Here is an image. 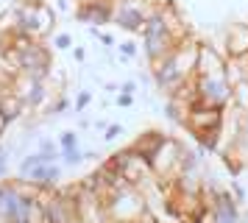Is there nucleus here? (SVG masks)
I'll return each instance as SVG.
<instances>
[{
    "label": "nucleus",
    "instance_id": "obj_1",
    "mask_svg": "<svg viewBox=\"0 0 248 223\" xmlns=\"http://www.w3.org/2000/svg\"><path fill=\"white\" fill-rule=\"evenodd\" d=\"M103 207H106V215L112 223H137L148 212L145 195L134 184H125V187L109 192L103 198Z\"/></svg>",
    "mask_w": 248,
    "mask_h": 223
},
{
    "label": "nucleus",
    "instance_id": "obj_2",
    "mask_svg": "<svg viewBox=\"0 0 248 223\" xmlns=\"http://www.w3.org/2000/svg\"><path fill=\"white\" fill-rule=\"evenodd\" d=\"M176 45H179V39L168 31L159 9H154L145 17V25H142V48H145V56L151 59V64L159 62V59H165V56H170L176 50Z\"/></svg>",
    "mask_w": 248,
    "mask_h": 223
},
{
    "label": "nucleus",
    "instance_id": "obj_3",
    "mask_svg": "<svg viewBox=\"0 0 248 223\" xmlns=\"http://www.w3.org/2000/svg\"><path fill=\"white\" fill-rule=\"evenodd\" d=\"M109 165H114L120 173H123V178L128 181V184H134V187H145L148 181H154V170H151V162H148L145 156H140L137 151H120V154L114 156V159H109Z\"/></svg>",
    "mask_w": 248,
    "mask_h": 223
},
{
    "label": "nucleus",
    "instance_id": "obj_4",
    "mask_svg": "<svg viewBox=\"0 0 248 223\" xmlns=\"http://www.w3.org/2000/svg\"><path fill=\"white\" fill-rule=\"evenodd\" d=\"M151 162V170H154V176L162 178V181H170L173 176H179L181 173V145L176 140H170L165 137V143L156 148V154L148 159Z\"/></svg>",
    "mask_w": 248,
    "mask_h": 223
},
{
    "label": "nucleus",
    "instance_id": "obj_5",
    "mask_svg": "<svg viewBox=\"0 0 248 223\" xmlns=\"http://www.w3.org/2000/svg\"><path fill=\"white\" fill-rule=\"evenodd\" d=\"M195 87H198V98L206 106H220L226 109L232 103V84L226 81L223 73L215 76H195Z\"/></svg>",
    "mask_w": 248,
    "mask_h": 223
},
{
    "label": "nucleus",
    "instance_id": "obj_6",
    "mask_svg": "<svg viewBox=\"0 0 248 223\" xmlns=\"http://www.w3.org/2000/svg\"><path fill=\"white\" fill-rule=\"evenodd\" d=\"M154 9H148L145 0H114L112 9V20L125 28V31H140L142 33V25H145V17Z\"/></svg>",
    "mask_w": 248,
    "mask_h": 223
},
{
    "label": "nucleus",
    "instance_id": "obj_7",
    "mask_svg": "<svg viewBox=\"0 0 248 223\" xmlns=\"http://www.w3.org/2000/svg\"><path fill=\"white\" fill-rule=\"evenodd\" d=\"M184 123L192 134L201 131H215V128H223V109L220 106H206V103H192L187 106V114H184Z\"/></svg>",
    "mask_w": 248,
    "mask_h": 223
},
{
    "label": "nucleus",
    "instance_id": "obj_8",
    "mask_svg": "<svg viewBox=\"0 0 248 223\" xmlns=\"http://www.w3.org/2000/svg\"><path fill=\"white\" fill-rule=\"evenodd\" d=\"M154 78H156V87L162 89V92H170V95L187 81V78L179 73L176 62H173V53L165 56V59H159V62H154Z\"/></svg>",
    "mask_w": 248,
    "mask_h": 223
},
{
    "label": "nucleus",
    "instance_id": "obj_9",
    "mask_svg": "<svg viewBox=\"0 0 248 223\" xmlns=\"http://www.w3.org/2000/svg\"><path fill=\"white\" fill-rule=\"evenodd\" d=\"M173 62H176L181 76L192 78L195 76V64H198V42L190 39V36H184V39L176 45V50H173Z\"/></svg>",
    "mask_w": 248,
    "mask_h": 223
},
{
    "label": "nucleus",
    "instance_id": "obj_10",
    "mask_svg": "<svg viewBox=\"0 0 248 223\" xmlns=\"http://www.w3.org/2000/svg\"><path fill=\"white\" fill-rule=\"evenodd\" d=\"M209 209V218L206 223H240V212H237V204L232 201L229 192H217L215 201L206 207Z\"/></svg>",
    "mask_w": 248,
    "mask_h": 223
},
{
    "label": "nucleus",
    "instance_id": "obj_11",
    "mask_svg": "<svg viewBox=\"0 0 248 223\" xmlns=\"http://www.w3.org/2000/svg\"><path fill=\"white\" fill-rule=\"evenodd\" d=\"M14 87H17L14 95L23 100L25 106H31V109H36V106L45 100V95H47L45 81H36V78H28V76H20L17 81H14Z\"/></svg>",
    "mask_w": 248,
    "mask_h": 223
},
{
    "label": "nucleus",
    "instance_id": "obj_12",
    "mask_svg": "<svg viewBox=\"0 0 248 223\" xmlns=\"http://www.w3.org/2000/svg\"><path fill=\"white\" fill-rule=\"evenodd\" d=\"M226 56L212 48V45H198V64H195V76H215L223 73Z\"/></svg>",
    "mask_w": 248,
    "mask_h": 223
},
{
    "label": "nucleus",
    "instance_id": "obj_13",
    "mask_svg": "<svg viewBox=\"0 0 248 223\" xmlns=\"http://www.w3.org/2000/svg\"><path fill=\"white\" fill-rule=\"evenodd\" d=\"M112 9H114V0H90V3H81L78 20L92 22V25H106L112 20Z\"/></svg>",
    "mask_w": 248,
    "mask_h": 223
},
{
    "label": "nucleus",
    "instance_id": "obj_14",
    "mask_svg": "<svg viewBox=\"0 0 248 223\" xmlns=\"http://www.w3.org/2000/svg\"><path fill=\"white\" fill-rule=\"evenodd\" d=\"M248 53V25L246 22H234L229 31H226V56H246Z\"/></svg>",
    "mask_w": 248,
    "mask_h": 223
},
{
    "label": "nucleus",
    "instance_id": "obj_15",
    "mask_svg": "<svg viewBox=\"0 0 248 223\" xmlns=\"http://www.w3.org/2000/svg\"><path fill=\"white\" fill-rule=\"evenodd\" d=\"M23 195V187L17 184H0V223H12L14 207Z\"/></svg>",
    "mask_w": 248,
    "mask_h": 223
},
{
    "label": "nucleus",
    "instance_id": "obj_16",
    "mask_svg": "<svg viewBox=\"0 0 248 223\" xmlns=\"http://www.w3.org/2000/svg\"><path fill=\"white\" fill-rule=\"evenodd\" d=\"M59 176H62V170H59V165L53 162V165H36L25 178H28L31 184H36L39 190H47L59 181Z\"/></svg>",
    "mask_w": 248,
    "mask_h": 223
},
{
    "label": "nucleus",
    "instance_id": "obj_17",
    "mask_svg": "<svg viewBox=\"0 0 248 223\" xmlns=\"http://www.w3.org/2000/svg\"><path fill=\"white\" fill-rule=\"evenodd\" d=\"M25 103L14 92H3L0 95V120H3V126H9V123H14L20 114H23Z\"/></svg>",
    "mask_w": 248,
    "mask_h": 223
},
{
    "label": "nucleus",
    "instance_id": "obj_18",
    "mask_svg": "<svg viewBox=\"0 0 248 223\" xmlns=\"http://www.w3.org/2000/svg\"><path fill=\"white\" fill-rule=\"evenodd\" d=\"M165 143V134H159V131H145L140 140L134 143V148L131 151H137L140 156H145V159H151V156L156 154V148Z\"/></svg>",
    "mask_w": 248,
    "mask_h": 223
},
{
    "label": "nucleus",
    "instance_id": "obj_19",
    "mask_svg": "<svg viewBox=\"0 0 248 223\" xmlns=\"http://www.w3.org/2000/svg\"><path fill=\"white\" fill-rule=\"evenodd\" d=\"M34 22H36V36H45V33L53 31V25H56V14L47 9L45 3H36V9H34Z\"/></svg>",
    "mask_w": 248,
    "mask_h": 223
},
{
    "label": "nucleus",
    "instance_id": "obj_20",
    "mask_svg": "<svg viewBox=\"0 0 248 223\" xmlns=\"http://www.w3.org/2000/svg\"><path fill=\"white\" fill-rule=\"evenodd\" d=\"M232 103H237V109H248V81H237L232 84Z\"/></svg>",
    "mask_w": 248,
    "mask_h": 223
},
{
    "label": "nucleus",
    "instance_id": "obj_21",
    "mask_svg": "<svg viewBox=\"0 0 248 223\" xmlns=\"http://www.w3.org/2000/svg\"><path fill=\"white\" fill-rule=\"evenodd\" d=\"M36 165H45V156H42V151H39V154H31V156H25L23 162H20V176H28V173H31V170H34Z\"/></svg>",
    "mask_w": 248,
    "mask_h": 223
},
{
    "label": "nucleus",
    "instance_id": "obj_22",
    "mask_svg": "<svg viewBox=\"0 0 248 223\" xmlns=\"http://www.w3.org/2000/svg\"><path fill=\"white\" fill-rule=\"evenodd\" d=\"M59 156H62V159H64V162H67L70 167L78 165L81 159H84V154L78 151V145H73V148H62V154H59Z\"/></svg>",
    "mask_w": 248,
    "mask_h": 223
},
{
    "label": "nucleus",
    "instance_id": "obj_23",
    "mask_svg": "<svg viewBox=\"0 0 248 223\" xmlns=\"http://www.w3.org/2000/svg\"><path fill=\"white\" fill-rule=\"evenodd\" d=\"M59 145H62V148H73V145H78V134L64 131L62 134V140H59Z\"/></svg>",
    "mask_w": 248,
    "mask_h": 223
},
{
    "label": "nucleus",
    "instance_id": "obj_24",
    "mask_svg": "<svg viewBox=\"0 0 248 223\" xmlns=\"http://www.w3.org/2000/svg\"><path fill=\"white\" fill-rule=\"evenodd\" d=\"M120 134H123V128H120V126H117V123H114V126H109V128H106V140H109V143H112V140H117V137H120Z\"/></svg>",
    "mask_w": 248,
    "mask_h": 223
},
{
    "label": "nucleus",
    "instance_id": "obj_25",
    "mask_svg": "<svg viewBox=\"0 0 248 223\" xmlns=\"http://www.w3.org/2000/svg\"><path fill=\"white\" fill-rule=\"evenodd\" d=\"M120 53H123L125 59H128V56H134L137 53V45L134 42H123V45H120Z\"/></svg>",
    "mask_w": 248,
    "mask_h": 223
},
{
    "label": "nucleus",
    "instance_id": "obj_26",
    "mask_svg": "<svg viewBox=\"0 0 248 223\" xmlns=\"http://www.w3.org/2000/svg\"><path fill=\"white\" fill-rule=\"evenodd\" d=\"M90 98H92V95H90V92H81V95H78V100H76V109H87V103H90Z\"/></svg>",
    "mask_w": 248,
    "mask_h": 223
},
{
    "label": "nucleus",
    "instance_id": "obj_27",
    "mask_svg": "<svg viewBox=\"0 0 248 223\" xmlns=\"http://www.w3.org/2000/svg\"><path fill=\"white\" fill-rule=\"evenodd\" d=\"M53 45H56V48H70L73 42H70V36H67V33H59L56 39H53Z\"/></svg>",
    "mask_w": 248,
    "mask_h": 223
},
{
    "label": "nucleus",
    "instance_id": "obj_28",
    "mask_svg": "<svg viewBox=\"0 0 248 223\" xmlns=\"http://www.w3.org/2000/svg\"><path fill=\"white\" fill-rule=\"evenodd\" d=\"M6 167H9V154H6V151H0V176L6 173Z\"/></svg>",
    "mask_w": 248,
    "mask_h": 223
},
{
    "label": "nucleus",
    "instance_id": "obj_29",
    "mask_svg": "<svg viewBox=\"0 0 248 223\" xmlns=\"http://www.w3.org/2000/svg\"><path fill=\"white\" fill-rule=\"evenodd\" d=\"M120 92H128V95H134V92H137V84H134V81H125Z\"/></svg>",
    "mask_w": 248,
    "mask_h": 223
},
{
    "label": "nucleus",
    "instance_id": "obj_30",
    "mask_svg": "<svg viewBox=\"0 0 248 223\" xmlns=\"http://www.w3.org/2000/svg\"><path fill=\"white\" fill-rule=\"evenodd\" d=\"M117 103H120V106H131V95H128V92H123V95L117 98Z\"/></svg>",
    "mask_w": 248,
    "mask_h": 223
},
{
    "label": "nucleus",
    "instance_id": "obj_31",
    "mask_svg": "<svg viewBox=\"0 0 248 223\" xmlns=\"http://www.w3.org/2000/svg\"><path fill=\"white\" fill-rule=\"evenodd\" d=\"M64 109H67V100L62 98V100H59V103H56V106H53V112H64Z\"/></svg>",
    "mask_w": 248,
    "mask_h": 223
},
{
    "label": "nucleus",
    "instance_id": "obj_32",
    "mask_svg": "<svg viewBox=\"0 0 248 223\" xmlns=\"http://www.w3.org/2000/svg\"><path fill=\"white\" fill-rule=\"evenodd\" d=\"M81 3H90V0H81Z\"/></svg>",
    "mask_w": 248,
    "mask_h": 223
},
{
    "label": "nucleus",
    "instance_id": "obj_33",
    "mask_svg": "<svg viewBox=\"0 0 248 223\" xmlns=\"http://www.w3.org/2000/svg\"><path fill=\"white\" fill-rule=\"evenodd\" d=\"M246 81H248V78H246Z\"/></svg>",
    "mask_w": 248,
    "mask_h": 223
}]
</instances>
